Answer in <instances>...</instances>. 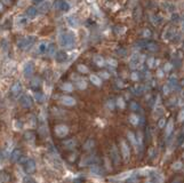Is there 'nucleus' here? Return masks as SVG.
<instances>
[{
	"label": "nucleus",
	"mask_w": 184,
	"mask_h": 183,
	"mask_svg": "<svg viewBox=\"0 0 184 183\" xmlns=\"http://www.w3.org/2000/svg\"><path fill=\"white\" fill-rule=\"evenodd\" d=\"M58 42L63 48H72L75 44V36L71 31H66L60 34Z\"/></svg>",
	"instance_id": "f257e3e1"
},
{
	"label": "nucleus",
	"mask_w": 184,
	"mask_h": 183,
	"mask_svg": "<svg viewBox=\"0 0 184 183\" xmlns=\"http://www.w3.org/2000/svg\"><path fill=\"white\" fill-rule=\"evenodd\" d=\"M34 42H36V37H33V36L24 37L23 39H21L17 42V47L20 49H22V50H29L34 45Z\"/></svg>",
	"instance_id": "f03ea898"
},
{
	"label": "nucleus",
	"mask_w": 184,
	"mask_h": 183,
	"mask_svg": "<svg viewBox=\"0 0 184 183\" xmlns=\"http://www.w3.org/2000/svg\"><path fill=\"white\" fill-rule=\"evenodd\" d=\"M53 8L57 9V11H63V12H68L70 9V5L64 1V0H57L53 4Z\"/></svg>",
	"instance_id": "7ed1b4c3"
},
{
	"label": "nucleus",
	"mask_w": 184,
	"mask_h": 183,
	"mask_svg": "<svg viewBox=\"0 0 184 183\" xmlns=\"http://www.w3.org/2000/svg\"><path fill=\"white\" fill-rule=\"evenodd\" d=\"M54 132H55V135H56L57 137H61V139H62V137H64V136L68 135L69 128H68L65 125H57V126L55 127Z\"/></svg>",
	"instance_id": "20e7f679"
},
{
	"label": "nucleus",
	"mask_w": 184,
	"mask_h": 183,
	"mask_svg": "<svg viewBox=\"0 0 184 183\" xmlns=\"http://www.w3.org/2000/svg\"><path fill=\"white\" fill-rule=\"evenodd\" d=\"M36 167H37L36 161H34V159H32V158L28 159V160L24 162V170H25V173H28V174L33 173V172L36 170Z\"/></svg>",
	"instance_id": "39448f33"
},
{
	"label": "nucleus",
	"mask_w": 184,
	"mask_h": 183,
	"mask_svg": "<svg viewBox=\"0 0 184 183\" xmlns=\"http://www.w3.org/2000/svg\"><path fill=\"white\" fill-rule=\"evenodd\" d=\"M33 71H34V66H33V64L31 62H28V63L24 64V66H23V73H24V76L26 78H30L33 74Z\"/></svg>",
	"instance_id": "423d86ee"
},
{
	"label": "nucleus",
	"mask_w": 184,
	"mask_h": 183,
	"mask_svg": "<svg viewBox=\"0 0 184 183\" xmlns=\"http://www.w3.org/2000/svg\"><path fill=\"white\" fill-rule=\"evenodd\" d=\"M121 153H122L125 161H127L129 159V156H130V150H129L128 144L125 141H121Z\"/></svg>",
	"instance_id": "0eeeda50"
},
{
	"label": "nucleus",
	"mask_w": 184,
	"mask_h": 183,
	"mask_svg": "<svg viewBox=\"0 0 184 183\" xmlns=\"http://www.w3.org/2000/svg\"><path fill=\"white\" fill-rule=\"evenodd\" d=\"M20 103L23 108H31L32 107V99L29 95H23L20 99Z\"/></svg>",
	"instance_id": "6e6552de"
},
{
	"label": "nucleus",
	"mask_w": 184,
	"mask_h": 183,
	"mask_svg": "<svg viewBox=\"0 0 184 183\" xmlns=\"http://www.w3.org/2000/svg\"><path fill=\"white\" fill-rule=\"evenodd\" d=\"M22 93V85L20 81H16L13 86H12V94L14 96H19Z\"/></svg>",
	"instance_id": "1a4fd4ad"
},
{
	"label": "nucleus",
	"mask_w": 184,
	"mask_h": 183,
	"mask_svg": "<svg viewBox=\"0 0 184 183\" xmlns=\"http://www.w3.org/2000/svg\"><path fill=\"white\" fill-rule=\"evenodd\" d=\"M55 60L58 62V63H63L68 60V54L64 52V50H58L56 54H55Z\"/></svg>",
	"instance_id": "9d476101"
},
{
	"label": "nucleus",
	"mask_w": 184,
	"mask_h": 183,
	"mask_svg": "<svg viewBox=\"0 0 184 183\" xmlns=\"http://www.w3.org/2000/svg\"><path fill=\"white\" fill-rule=\"evenodd\" d=\"M90 173L94 174V175H97V176H101V175H103V169L101 168V166H99L96 164H91V166H90Z\"/></svg>",
	"instance_id": "9b49d317"
},
{
	"label": "nucleus",
	"mask_w": 184,
	"mask_h": 183,
	"mask_svg": "<svg viewBox=\"0 0 184 183\" xmlns=\"http://www.w3.org/2000/svg\"><path fill=\"white\" fill-rule=\"evenodd\" d=\"M111 158L113 159L115 165H116V166H118V165H119V162H120V159H119V153H118V150H117V148H116L115 145L111 148Z\"/></svg>",
	"instance_id": "f8f14e48"
},
{
	"label": "nucleus",
	"mask_w": 184,
	"mask_h": 183,
	"mask_svg": "<svg viewBox=\"0 0 184 183\" xmlns=\"http://www.w3.org/2000/svg\"><path fill=\"white\" fill-rule=\"evenodd\" d=\"M75 145H77V141L74 139H69V140H65L63 142V147L65 149H68V150H71L73 148H75Z\"/></svg>",
	"instance_id": "ddd939ff"
},
{
	"label": "nucleus",
	"mask_w": 184,
	"mask_h": 183,
	"mask_svg": "<svg viewBox=\"0 0 184 183\" xmlns=\"http://www.w3.org/2000/svg\"><path fill=\"white\" fill-rule=\"evenodd\" d=\"M28 23V17L26 16H20L15 20V25L21 28V27H24L25 24Z\"/></svg>",
	"instance_id": "4468645a"
},
{
	"label": "nucleus",
	"mask_w": 184,
	"mask_h": 183,
	"mask_svg": "<svg viewBox=\"0 0 184 183\" xmlns=\"http://www.w3.org/2000/svg\"><path fill=\"white\" fill-rule=\"evenodd\" d=\"M47 48H48V44L45 42V41H42V42H40V44L38 45L37 52H38L39 54H46V53H47Z\"/></svg>",
	"instance_id": "2eb2a0df"
},
{
	"label": "nucleus",
	"mask_w": 184,
	"mask_h": 183,
	"mask_svg": "<svg viewBox=\"0 0 184 183\" xmlns=\"http://www.w3.org/2000/svg\"><path fill=\"white\" fill-rule=\"evenodd\" d=\"M62 103L65 104V105L71 107V105H74L75 104V100L73 97H71V96H63L62 97Z\"/></svg>",
	"instance_id": "dca6fc26"
},
{
	"label": "nucleus",
	"mask_w": 184,
	"mask_h": 183,
	"mask_svg": "<svg viewBox=\"0 0 184 183\" xmlns=\"http://www.w3.org/2000/svg\"><path fill=\"white\" fill-rule=\"evenodd\" d=\"M21 150L20 149H15L13 152H12V154H11V160L13 161V162H15V161H17L20 158H21Z\"/></svg>",
	"instance_id": "f3484780"
},
{
	"label": "nucleus",
	"mask_w": 184,
	"mask_h": 183,
	"mask_svg": "<svg viewBox=\"0 0 184 183\" xmlns=\"http://www.w3.org/2000/svg\"><path fill=\"white\" fill-rule=\"evenodd\" d=\"M50 7H52V4H50V1H48V0H46V1L41 3V5H40L39 9H40V12L45 13V12L49 11V9H50Z\"/></svg>",
	"instance_id": "a211bd4d"
},
{
	"label": "nucleus",
	"mask_w": 184,
	"mask_h": 183,
	"mask_svg": "<svg viewBox=\"0 0 184 183\" xmlns=\"http://www.w3.org/2000/svg\"><path fill=\"white\" fill-rule=\"evenodd\" d=\"M68 24H69L71 28H77L78 24H79V21H78V19L74 17V16H69V17H68Z\"/></svg>",
	"instance_id": "6ab92c4d"
},
{
	"label": "nucleus",
	"mask_w": 184,
	"mask_h": 183,
	"mask_svg": "<svg viewBox=\"0 0 184 183\" xmlns=\"http://www.w3.org/2000/svg\"><path fill=\"white\" fill-rule=\"evenodd\" d=\"M140 55H134L132 58H130V68L132 69H135L137 68V65L140 64Z\"/></svg>",
	"instance_id": "aec40b11"
},
{
	"label": "nucleus",
	"mask_w": 184,
	"mask_h": 183,
	"mask_svg": "<svg viewBox=\"0 0 184 183\" xmlns=\"http://www.w3.org/2000/svg\"><path fill=\"white\" fill-rule=\"evenodd\" d=\"M89 79H90V81H91V82H93L94 85H96V86H101V84H102L101 78H100V77H97V76H95V74H91V76L89 77Z\"/></svg>",
	"instance_id": "412c9836"
},
{
	"label": "nucleus",
	"mask_w": 184,
	"mask_h": 183,
	"mask_svg": "<svg viewBox=\"0 0 184 183\" xmlns=\"http://www.w3.org/2000/svg\"><path fill=\"white\" fill-rule=\"evenodd\" d=\"M165 127H166V129H165L166 136H169V135H170V133L173 132V120H169Z\"/></svg>",
	"instance_id": "4be33fe9"
},
{
	"label": "nucleus",
	"mask_w": 184,
	"mask_h": 183,
	"mask_svg": "<svg viewBox=\"0 0 184 183\" xmlns=\"http://www.w3.org/2000/svg\"><path fill=\"white\" fill-rule=\"evenodd\" d=\"M37 13H38V9H37L36 7H30V8H28V11H26V15H28L29 17H34V16L37 15Z\"/></svg>",
	"instance_id": "5701e85b"
},
{
	"label": "nucleus",
	"mask_w": 184,
	"mask_h": 183,
	"mask_svg": "<svg viewBox=\"0 0 184 183\" xmlns=\"http://www.w3.org/2000/svg\"><path fill=\"white\" fill-rule=\"evenodd\" d=\"M24 137H25L26 141H33L34 137H36V133L32 132V131H29V132H26V133L24 134Z\"/></svg>",
	"instance_id": "b1692460"
},
{
	"label": "nucleus",
	"mask_w": 184,
	"mask_h": 183,
	"mask_svg": "<svg viewBox=\"0 0 184 183\" xmlns=\"http://www.w3.org/2000/svg\"><path fill=\"white\" fill-rule=\"evenodd\" d=\"M55 52H56L55 45H54V44H49V45H48V48H47V53H46V54H48L49 56H53V55H55Z\"/></svg>",
	"instance_id": "393cba45"
},
{
	"label": "nucleus",
	"mask_w": 184,
	"mask_h": 183,
	"mask_svg": "<svg viewBox=\"0 0 184 183\" xmlns=\"http://www.w3.org/2000/svg\"><path fill=\"white\" fill-rule=\"evenodd\" d=\"M34 100L39 103H42L44 100H45V95L42 93H39V91H37V93H34Z\"/></svg>",
	"instance_id": "a878e982"
},
{
	"label": "nucleus",
	"mask_w": 184,
	"mask_h": 183,
	"mask_svg": "<svg viewBox=\"0 0 184 183\" xmlns=\"http://www.w3.org/2000/svg\"><path fill=\"white\" fill-rule=\"evenodd\" d=\"M93 147H94V141L91 140V139H89V140L85 143V145H83L85 150H91V149H93Z\"/></svg>",
	"instance_id": "bb28decb"
},
{
	"label": "nucleus",
	"mask_w": 184,
	"mask_h": 183,
	"mask_svg": "<svg viewBox=\"0 0 184 183\" xmlns=\"http://www.w3.org/2000/svg\"><path fill=\"white\" fill-rule=\"evenodd\" d=\"M94 62H95L99 66H103V65H104V60H103V57H101L100 55H97V56L94 57Z\"/></svg>",
	"instance_id": "cd10ccee"
},
{
	"label": "nucleus",
	"mask_w": 184,
	"mask_h": 183,
	"mask_svg": "<svg viewBox=\"0 0 184 183\" xmlns=\"http://www.w3.org/2000/svg\"><path fill=\"white\" fill-rule=\"evenodd\" d=\"M128 139H129V141L132 142V144L133 145H137V139L135 137V135L132 133V132H128Z\"/></svg>",
	"instance_id": "c85d7f7f"
},
{
	"label": "nucleus",
	"mask_w": 184,
	"mask_h": 183,
	"mask_svg": "<svg viewBox=\"0 0 184 183\" xmlns=\"http://www.w3.org/2000/svg\"><path fill=\"white\" fill-rule=\"evenodd\" d=\"M0 180H1L3 182H7L9 180V175L5 170H1L0 172Z\"/></svg>",
	"instance_id": "c756f323"
},
{
	"label": "nucleus",
	"mask_w": 184,
	"mask_h": 183,
	"mask_svg": "<svg viewBox=\"0 0 184 183\" xmlns=\"http://www.w3.org/2000/svg\"><path fill=\"white\" fill-rule=\"evenodd\" d=\"M62 88H63V90H64V91H72L73 86H72L70 82H66V84H64V85L62 86Z\"/></svg>",
	"instance_id": "7c9ffc66"
},
{
	"label": "nucleus",
	"mask_w": 184,
	"mask_h": 183,
	"mask_svg": "<svg viewBox=\"0 0 184 183\" xmlns=\"http://www.w3.org/2000/svg\"><path fill=\"white\" fill-rule=\"evenodd\" d=\"M23 183H37V181L31 176H25L23 178Z\"/></svg>",
	"instance_id": "2f4dec72"
},
{
	"label": "nucleus",
	"mask_w": 184,
	"mask_h": 183,
	"mask_svg": "<svg viewBox=\"0 0 184 183\" xmlns=\"http://www.w3.org/2000/svg\"><path fill=\"white\" fill-rule=\"evenodd\" d=\"M134 90H136V91H134L135 94L140 95V94H142V93H143V90H144V87H143V86H137V87H135V89H134Z\"/></svg>",
	"instance_id": "473e14b6"
},
{
	"label": "nucleus",
	"mask_w": 184,
	"mask_h": 183,
	"mask_svg": "<svg viewBox=\"0 0 184 183\" xmlns=\"http://www.w3.org/2000/svg\"><path fill=\"white\" fill-rule=\"evenodd\" d=\"M130 123H132L133 125H137V124H138V118H137V116L132 115V116H130Z\"/></svg>",
	"instance_id": "72a5a7b5"
},
{
	"label": "nucleus",
	"mask_w": 184,
	"mask_h": 183,
	"mask_svg": "<svg viewBox=\"0 0 184 183\" xmlns=\"http://www.w3.org/2000/svg\"><path fill=\"white\" fill-rule=\"evenodd\" d=\"M78 70H79L80 72H82V73H87V72H88V69H87L85 65H79V66H78Z\"/></svg>",
	"instance_id": "f704fd0d"
},
{
	"label": "nucleus",
	"mask_w": 184,
	"mask_h": 183,
	"mask_svg": "<svg viewBox=\"0 0 184 183\" xmlns=\"http://www.w3.org/2000/svg\"><path fill=\"white\" fill-rule=\"evenodd\" d=\"M40 86V80L39 79H33V81H32V87H39Z\"/></svg>",
	"instance_id": "c9c22d12"
},
{
	"label": "nucleus",
	"mask_w": 184,
	"mask_h": 183,
	"mask_svg": "<svg viewBox=\"0 0 184 183\" xmlns=\"http://www.w3.org/2000/svg\"><path fill=\"white\" fill-rule=\"evenodd\" d=\"M158 125H159V127H160V128L165 127V126H166V120H165L163 118H162V119H160V120H159V124H158Z\"/></svg>",
	"instance_id": "e433bc0d"
},
{
	"label": "nucleus",
	"mask_w": 184,
	"mask_h": 183,
	"mask_svg": "<svg viewBox=\"0 0 184 183\" xmlns=\"http://www.w3.org/2000/svg\"><path fill=\"white\" fill-rule=\"evenodd\" d=\"M182 167V162H179V161H177V162H175L174 165H173V168L174 169H179Z\"/></svg>",
	"instance_id": "4c0bfd02"
},
{
	"label": "nucleus",
	"mask_w": 184,
	"mask_h": 183,
	"mask_svg": "<svg viewBox=\"0 0 184 183\" xmlns=\"http://www.w3.org/2000/svg\"><path fill=\"white\" fill-rule=\"evenodd\" d=\"M178 120H179V121H184V110H182V111L178 113Z\"/></svg>",
	"instance_id": "58836bf2"
},
{
	"label": "nucleus",
	"mask_w": 184,
	"mask_h": 183,
	"mask_svg": "<svg viewBox=\"0 0 184 183\" xmlns=\"http://www.w3.org/2000/svg\"><path fill=\"white\" fill-rule=\"evenodd\" d=\"M170 89H171L170 86H169V85H166V86L163 87V93H165V94H168L169 91H170Z\"/></svg>",
	"instance_id": "ea45409f"
},
{
	"label": "nucleus",
	"mask_w": 184,
	"mask_h": 183,
	"mask_svg": "<svg viewBox=\"0 0 184 183\" xmlns=\"http://www.w3.org/2000/svg\"><path fill=\"white\" fill-rule=\"evenodd\" d=\"M79 88H80V89H81V88H86V82H85V80H82V81L80 80V81H79Z\"/></svg>",
	"instance_id": "a19ab883"
},
{
	"label": "nucleus",
	"mask_w": 184,
	"mask_h": 183,
	"mask_svg": "<svg viewBox=\"0 0 184 183\" xmlns=\"http://www.w3.org/2000/svg\"><path fill=\"white\" fill-rule=\"evenodd\" d=\"M118 105H120V108H124V107H125V103H124V101H122L121 99L118 100Z\"/></svg>",
	"instance_id": "79ce46f5"
},
{
	"label": "nucleus",
	"mask_w": 184,
	"mask_h": 183,
	"mask_svg": "<svg viewBox=\"0 0 184 183\" xmlns=\"http://www.w3.org/2000/svg\"><path fill=\"white\" fill-rule=\"evenodd\" d=\"M108 107L110 108V110H113V109H115V104H113V102H112V101H110V102L108 103Z\"/></svg>",
	"instance_id": "37998d69"
},
{
	"label": "nucleus",
	"mask_w": 184,
	"mask_h": 183,
	"mask_svg": "<svg viewBox=\"0 0 184 183\" xmlns=\"http://www.w3.org/2000/svg\"><path fill=\"white\" fill-rule=\"evenodd\" d=\"M130 109H132V110H136V109H137V104H136V103H134V102H132V104H130Z\"/></svg>",
	"instance_id": "c03bdc74"
},
{
	"label": "nucleus",
	"mask_w": 184,
	"mask_h": 183,
	"mask_svg": "<svg viewBox=\"0 0 184 183\" xmlns=\"http://www.w3.org/2000/svg\"><path fill=\"white\" fill-rule=\"evenodd\" d=\"M108 62H109V63H112V64H111L112 66H116V65H117V62H116L115 60H112V58H110V60H109Z\"/></svg>",
	"instance_id": "a18cd8bd"
},
{
	"label": "nucleus",
	"mask_w": 184,
	"mask_h": 183,
	"mask_svg": "<svg viewBox=\"0 0 184 183\" xmlns=\"http://www.w3.org/2000/svg\"><path fill=\"white\" fill-rule=\"evenodd\" d=\"M42 1H44V0H33V4L34 5H40Z\"/></svg>",
	"instance_id": "49530a36"
},
{
	"label": "nucleus",
	"mask_w": 184,
	"mask_h": 183,
	"mask_svg": "<svg viewBox=\"0 0 184 183\" xmlns=\"http://www.w3.org/2000/svg\"><path fill=\"white\" fill-rule=\"evenodd\" d=\"M132 78H133L134 80H137V79H138V74H137L136 72H134V73H133V76H132Z\"/></svg>",
	"instance_id": "de8ad7c7"
},
{
	"label": "nucleus",
	"mask_w": 184,
	"mask_h": 183,
	"mask_svg": "<svg viewBox=\"0 0 184 183\" xmlns=\"http://www.w3.org/2000/svg\"><path fill=\"white\" fill-rule=\"evenodd\" d=\"M127 182H128V183H134V182H135V178H134V177H130V178L127 180Z\"/></svg>",
	"instance_id": "09e8293b"
},
{
	"label": "nucleus",
	"mask_w": 184,
	"mask_h": 183,
	"mask_svg": "<svg viewBox=\"0 0 184 183\" xmlns=\"http://www.w3.org/2000/svg\"><path fill=\"white\" fill-rule=\"evenodd\" d=\"M4 3H5L6 5H9V4H11V0H4Z\"/></svg>",
	"instance_id": "8fccbe9b"
},
{
	"label": "nucleus",
	"mask_w": 184,
	"mask_h": 183,
	"mask_svg": "<svg viewBox=\"0 0 184 183\" xmlns=\"http://www.w3.org/2000/svg\"><path fill=\"white\" fill-rule=\"evenodd\" d=\"M102 73H103V77H104V78H108V77H109V76L107 74V72H102Z\"/></svg>",
	"instance_id": "3c124183"
},
{
	"label": "nucleus",
	"mask_w": 184,
	"mask_h": 183,
	"mask_svg": "<svg viewBox=\"0 0 184 183\" xmlns=\"http://www.w3.org/2000/svg\"><path fill=\"white\" fill-rule=\"evenodd\" d=\"M182 27H183V29H184V17H183V20H182Z\"/></svg>",
	"instance_id": "603ef678"
},
{
	"label": "nucleus",
	"mask_w": 184,
	"mask_h": 183,
	"mask_svg": "<svg viewBox=\"0 0 184 183\" xmlns=\"http://www.w3.org/2000/svg\"><path fill=\"white\" fill-rule=\"evenodd\" d=\"M1 9H3V4L0 3V11H1Z\"/></svg>",
	"instance_id": "864d4df0"
},
{
	"label": "nucleus",
	"mask_w": 184,
	"mask_h": 183,
	"mask_svg": "<svg viewBox=\"0 0 184 183\" xmlns=\"http://www.w3.org/2000/svg\"><path fill=\"white\" fill-rule=\"evenodd\" d=\"M181 94H182V96H183V97H184V89H183V90H182V93H181Z\"/></svg>",
	"instance_id": "5fc2aeb1"
},
{
	"label": "nucleus",
	"mask_w": 184,
	"mask_h": 183,
	"mask_svg": "<svg viewBox=\"0 0 184 183\" xmlns=\"http://www.w3.org/2000/svg\"><path fill=\"white\" fill-rule=\"evenodd\" d=\"M182 147H183V148H184V143H183V144H182Z\"/></svg>",
	"instance_id": "6e6d98bb"
},
{
	"label": "nucleus",
	"mask_w": 184,
	"mask_h": 183,
	"mask_svg": "<svg viewBox=\"0 0 184 183\" xmlns=\"http://www.w3.org/2000/svg\"><path fill=\"white\" fill-rule=\"evenodd\" d=\"M182 84H183V85H184V81H183V82H182Z\"/></svg>",
	"instance_id": "4d7b16f0"
},
{
	"label": "nucleus",
	"mask_w": 184,
	"mask_h": 183,
	"mask_svg": "<svg viewBox=\"0 0 184 183\" xmlns=\"http://www.w3.org/2000/svg\"><path fill=\"white\" fill-rule=\"evenodd\" d=\"M183 158H184V153H183Z\"/></svg>",
	"instance_id": "13d9d810"
}]
</instances>
